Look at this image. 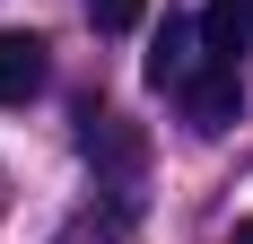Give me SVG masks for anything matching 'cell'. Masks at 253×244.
Segmentation results:
<instances>
[{
    "mask_svg": "<svg viewBox=\"0 0 253 244\" xmlns=\"http://www.w3.org/2000/svg\"><path fill=\"white\" fill-rule=\"evenodd\" d=\"M79 157L96 166V183L123 201V218H131L140 174H149V131H140L131 114H114V105H79Z\"/></svg>",
    "mask_w": 253,
    "mask_h": 244,
    "instance_id": "cell-1",
    "label": "cell"
},
{
    "mask_svg": "<svg viewBox=\"0 0 253 244\" xmlns=\"http://www.w3.org/2000/svg\"><path fill=\"white\" fill-rule=\"evenodd\" d=\"M175 96H183V122H192L201 140H218V131H227V122L245 114V79H236L227 61H201V70L183 79Z\"/></svg>",
    "mask_w": 253,
    "mask_h": 244,
    "instance_id": "cell-2",
    "label": "cell"
},
{
    "mask_svg": "<svg viewBox=\"0 0 253 244\" xmlns=\"http://www.w3.org/2000/svg\"><path fill=\"white\" fill-rule=\"evenodd\" d=\"M44 35H26V26H0V105H26L44 87Z\"/></svg>",
    "mask_w": 253,
    "mask_h": 244,
    "instance_id": "cell-3",
    "label": "cell"
},
{
    "mask_svg": "<svg viewBox=\"0 0 253 244\" xmlns=\"http://www.w3.org/2000/svg\"><path fill=\"white\" fill-rule=\"evenodd\" d=\"M201 61H210V52H201V26H192V18H166L157 44H149V87H183Z\"/></svg>",
    "mask_w": 253,
    "mask_h": 244,
    "instance_id": "cell-4",
    "label": "cell"
},
{
    "mask_svg": "<svg viewBox=\"0 0 253 244\" xmlns=\"http://www.w3.org/2000/svg\"><path fill=\"white\" fill-rule=\"evenodd\" d=\"M245 44H253V9H245V0H210V18H201V52L236 70V52H245Z\"/></svg>",
    "mask_w": 253,
    "mask_h": 244,
    "instance_id": "cell-5",
    "label": "cell"
},
{
    "mask_svg": "<svg viewBox=\"0 0 253 244\" xmlns=\"http://www.w3.org/2000/svg\"><path fill=\"white\" fill-rule=\"evenodd\" d=\"M140 18H149V0H87V26L96 35H131Z\"/></svg>",
    "mask_w": 253,
    "mask_h": 244,
    "instance_id": "cell-6",
    "label": "cell"
},
{
    "mask_svg": "<svg viewBox=\"0 0 253 244\" xmlns=\"http://www.w3.org/2000/svg\"><path fill=\"white\" fill-rule=\"evenodd\" d=\"M227 244H253V218H236V227H227Z\"/></svg>",
    "mask_w": 253,
    "mask_h": 244,
    "instance_id": "cell-7",
    "label": "cell"
},
{
    "mask_svg": "<svg viewBox=\"0 0 253 244\" xmlns=\"http://www.w3.org/2000/svg\"><path fill=\"white\" fill-rule=\"evenodd\" d=\"M61 244H87V236H61Z\"/></svg>",
    "mask_w": 253,
    "mask_h": 244,
    "instance_id": "cell-8",
    "label": "cell"
},
{
    "mask_svg": "<svg viewBox=\"0 0 253 244\" xmlns=\"http://www.w3.org/2000/svg\"><path fill=\"white\" fill-rule=\"evenodd\" d=\"M245 9H253V0H245Z\"/></svg>",
    "mask_w": 253,
    "mask_h": 244,
    "instance_id": "cell-9",
    "label": "cell"
}]
</instances>
